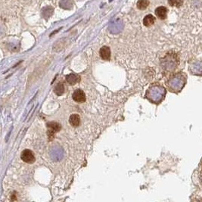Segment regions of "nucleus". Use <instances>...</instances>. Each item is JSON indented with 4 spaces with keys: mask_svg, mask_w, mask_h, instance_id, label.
Instances as JSON below:
<instances>
[{
    "mask_svg": "<svg viewBox=\"0 0 202 202\" xmlns=\"http://www.w3.org/2000/svg\"><path fill=\"white\" fill-rule=\"evenodd\" d=\"M48 127V136L49 140H52L54 138V135L55 133L59 132L61 129V125L59 123L52 121L47 123Z\"/></svg>",
    "mask_w": 202,
    "mask_h": 202,
    "instance_id": "1",
    "label": "nucleus"
},
{
    "mask_svg": "<svg viewBox=\"0 0 202 202\" xmlns=\"http://www.w3.org/2000/svg\"><path fill=\"white\" fill-rule=\"evenodd\" d=\"M20 158L23 161L27 163H34L36 161L34 153L30 149H25L21 152Z\"/></svg>",
    "mask_w": 202,
    "mask_h": 202,
    "instance_id": "2",
    "label": "nucleus"
},
{
    "mask_svg": "<svg viewBox=\"0 0 202 202\" xmlns=\"http://www.w3.org/2000/svg\"><path fill=\"white\" fill-rule=\"evenodd\" d=\"M73 100L74 102H77V103H83L86 100V94L83 92V90H82L80 89H76L72 95Z\"/></svg>",
    "mask_w": 202,
    "mask_h": 202,
    "instance_id": "3",
    "label": "nucleus"
},
{
    "mask_svg": "<svg viewBox=\"0 0 202 202\" xmlns=\"http://www.w3.org/2000/svg\"><path fill=\"white\" fill-rule=\"evenodd\" d=\"M167 12H168V9L165 6H159L154 11V13H155L157 18H158L161 20H165L167 18Z\"/></svg>",
    "mask_w": 202,
    "mask_h": 202,
    "instance_id": "4",
    "label": "nucleus"
},
{
    "mask_svg": "<svg viewBox=\"0 0 202 202\" xmlns=\"http://www.w3.org/2000/svg\"><path fill=\"white\" fill-rule=\"evenodd\" d=\"M99 55H100V57L102 58L103 60H105V61H109L111 59V48L108 46H102L100 48V51H99Z\"/></svg>",
    "mask_w": 202,
    "mask_h": 202,
    "instance_id": "5",
    "label": "nucleus"
},
{
    "mask_svg": "<svg viewBox=\"0 0 202 202\" xmlns=\"http://www.w3.org/2000/svg\"><path fill=\"white\" fill-rule=\"evenodd\" d=\"M65 79H66L67 83L70 84V85H75L80 81V76L77 74H67Z\"/></svg>",
    "mask_w": 202,
    "mask_h": 202,
    "instance_id": "6",
    "label": "nucleus"
},
{
    "mask_svg": "<svg viewBox=\"0 0 202 202\" xmlns=\"http://www.w3.org/2000/svg\"><path fill=\"white\" fill-rule=\"evenodd\" d=\"M69 123L74 127H77L80 124V117L77 114H73L69 117Z\"/></svg>",
    "mask_w": 202,
    "mask_h": 202,
    "instance_id": "7",
    "label": "nucleus"
},
{
    "mask_svg": "<svg viewBox=\"0 0 202 202\" xmlns=\"http://www.w3.org/2000/svg\"><path fill=\"white\" fill-rule=\"evenodd\" d=\"M156 22V18L154 15H146L144 19H143V24L144 26L146 27H150L152 25H154V23Z\"/></svg>",
    "mask_w": 202,
    "mask_h": 202,
    "instance_id": "8",
    "label": "nucleus"
},
{
    "mask_svg": "<svg viewBox=\"0 0 202 202\" xmlns=\"http://www.w3.org/2000/svg\"><path fill=\"white\" fill-rule=\"evenodd\" d=\"M149 5H150L149 0H138L137 3H136V7H137L138 9L144 11L149 6Z\"/></svg>",
    "mask_w": 202,
    "mask_h": 202,
    "instance_id": "9",
    "label": "nucleus"
},
{
    "mask_svg": "<svg viewBox=\"0 0 202 202\" xmlns=\"http://www.w3.org/2000/svg\"><path fill=\"white\" fill-rule=\"evenodd\" d=\"M54 92L57 95H62L65 93V85L62 83H59L55 86Z\"/></svg>",
    "mask_w": 202,
    "mask_h": 202,
    "instance_id": "10",
    "label": "nucleus"
},
{
    "mask_svg": "<svg viewBox=\"0 0 202 202\" xmlns=\"http://www.w3.org/2000/svg\"><path fill=\"white\" fill-rule=\"evenodd\" d=\"M168 4L172 7L180 8L183 4V0H167Z\"/></svg>",
    "mask_w": 202,
    "mask_h": 202,
    "instance_id": "11",
    "label": "nucleus"
},
{
    "mask_svg": "<svg viewBox=\"0 0 202 202\" xmlns=\"http://www.w3.org/2000/svg\"><path fill=\"white\" fill-rule=\"evenodd\" d=\"M12 201H17V196H16V192H14L11 195V199Z\"/></svg>",
    "mask_w": 202,
    "mask_h": 202,
    "instance_id": "12",
    "label": "nucleus"
}]
</instances>
